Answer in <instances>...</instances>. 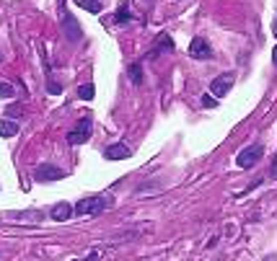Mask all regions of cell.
<instances>
[{
    "label": "cell",
    "mask_w": 277,
    "mask_h": 261,
    "mask_svg": "<svg viewBox=\"0 0 277 261\" xmlns=\"http://www.w3.org/2000/svg\"><path fill=\"white\" fill-rule=\"evenodd\" d=\"M73 207L68 204V202H60V204H55V210H52V220H57V222H65V220H70L73 218Z\"/></svg>",
    "instance_id": "9c48e42d"
},
{
    "label": "cell",
    "mask_w": 277,
    "mask_h": 261,
    "mask_svg": "<svg viewBox=\"0 0 277 261\" xmlns=\"http://www.w3.org/2000/svg\"><path fill=\"white\" fill-rule=\"evenodd\" d=\"M91 137V119H81L73 132H68V145H83Z\"/></svg>",
    "instance_id": "277c9868"
},
{
    "label": "cell",
    "mask_w": 277,
    "mask_h": 261,
    "mask_svg": "<svg viewBox=\"0 0 277 261\" xmlns=\"http://www.w3.org/2000/svg\"><path fill=\"white\" fill-rule=\"evenodd\" d=\"M272 62H274V65H277V47H274V50H272Z\"/></svg>",
    "instance_id": "ac0fdd59"
},
{
    "label": "cell",
    "mask_w": 277,
    "mask_h": 261,
    "mask_svg": "<svg viewBox=\"0 0 277 261\" xmlns=\"http://www.w3.org/2000/svg\"><path fill=\"white\" fill-rule=\"evenodd\" d=\"M19 124H16V122H11V119H6V122H0V134H3V137H16L19 134Z\"/></svg>",
    "instance_id": "30bf717a"
},
{
    "label": "cell",
    "mask_w": 277,
    "mask_h": 261,
    "mask_svg": "<svg viewBox=\"0 0 277 261\" xmlns=\"http://www.w3.org/2000/svg\"><path fill=\"white\" fill-rule=\"evenodd\" d=\"M16 90H13V86H8V83H0V96H6V98H11Z\"/></svg>",
    "instance_id": "9a60e30c"
},
{
    "label": "cell",
    "mask_w": 277,
    "mask_h": 261,
    "mask_svg": "<svg viewBox=\"0 0 277 261\" xmlns=\"http://www.w3.org/2000/svg\"><path fill=\"white\" fill-rule=\"evenodd\" d=\"M269 176H272V178H277V158H274V163H272V171H269Z\"/></svg>",
    "instance_id": "e0dca14e"
},
{
    "label": "cell",
    "mask_w": 277,
    "mask_h": 261,
    "mask_svg": "<svg viewBox=\"0 0 277 261\" xmlns=\"http://www.w3.org/2000/svg\"><path fill=\"white\" fill-rule=\"evenodd\" d=\"M114 21H117V24H127V21H130V10H127L125 6H122V8L117 10V16H114Z\"/></svg>",
    "instance_id": "5bb4252c"
},
{
    "label": "cell",
    "mask_w": 277,
    "mask_h": 261,
    "mask_svg": "<svg viewBox=\"0 0 277 261\" xmlns=\"http://www.w3.org/2000/svg\"><path fill=\"white\" fill-rule=\"evenodd\" d=\"M106 207H109V199L101 196V194H94V196H86L75 204V214H86V218H94V214H101Z\"/></svg>",
    "instance_id": "6da1fadb"
},
{
    "label": "cell",
    "mask_w": 277,
    "mask_h": 261,
    "mask_svg": "<svg viewBox=\"0 0 277 261\" xmlns=\"http://www.w3.org/2000/svg\"><path fill=\"white\" fill-rule=\"evenodd\" d=\"M104 156L109 158V160H125V158H130V156H132V150H130V148H125V145H109Z\"/></svg>",
    "instance_id": "ba28073f"
},
{
    "label": "cell",
    "mask_w": 277,
    "mask_h": 261,
    "mask_svg": "<svg viewBox=\"0 0 277 261\" xmlns=\"http://www.w3.org/2000/svg\"><path fill=\"white\" fill-rule=\"evenodd\" d=\"M189 54H192L194 60H207V57L212 54V50H210V44H207L202 36H197V39H192V44H189Z\"/></svg>",
    "instance_id": "5b68a950"
},
{
    "label": "cell",
    "mask_w": 277,
    "mask_h": 261,
    "mask_svg": "<svg viewBox=\"0 0 277 261\" xmlns=\"http://www.w3.org/2000/svg\"><path fill=\"white\" fill-rule=\"evenodd\" d=\"M230 83H233V75H218V78L210 83L212 96H225V94H228V88H230Z\"/></svg>",
    "instance_id": "52a82bcc"
},
{
    "label": "cell",
    "mask_w": 277,
    "mask_h": 261,
    "mask_svg": "<svg viewBox=\"0 0 277 261\" xmlns=\"http://www.w3.org/2000/svg\"><path fill=\"white\" fill-rule=\"evenodd\" d=\"M202 104H205V106H210V109H215V106H218L215 96H202Z\"/></svg>",
    "instance_id": "2e32d148"
},
{
    "label": "cell",
    "mask_w": 277,
    "mask_h": 261,
    "mask_svg": "<svg viewBox=\"0 0 277 261\" xmlns=\"http://www.w3.org/2000/svg\"><path fill=\"white\" fill-rule=\"evenodd\" d=\"M94 94H96V90H94V86H91V83H86V86H81V88H78V96H81V98H86V101L94 98Z\"/></svg>",
    "instance_id": "4fadbf2b"
},
{
    "label": "cell",
    "mask_w": 277,
    "mask_h": 261,
    "mask_svg": "<svg viewBox=\"0 0 277 261\" xmlns=\"http://www.w3.org/2000/svg\"><path fill=\"white\" fill-rule=\"evenodd\" d=\"M261 152H264V148H261V145L243 148L238 156H236V166H241V168H251V166H256L259 158H261Z\"/></svg>",
    "instance_id": "7a4b0ae2"
},
{
    "label": "cell",
    "mask_w": 277,
    "mask_h": 261,
    "mask_svg": "<svg viewBox=\"0 0 277 261\" xmlns=\"http://www.w3.org/2000/svg\"><path fill=\"white\" fill-rule=\"evenodd\" d=\"M130 78H132V83H143V70H140V62L130 65Z\"/></svg>",
    "instance_id": "7c38bea8"
},
{
    "label": "cell",
    "mask_w": 277,
    "mask_h": 261,
    "mask_svg": "<svg viewBox=\"0 0 277 261\" xmlns=\"http://www.w3.org/2000/svg\"><path fill=\"white\" fill-rule=\"evenodd\" d=\"M63 28H65V36L68 42H81L83 39V32L78 28V21H75L70 13H65V18H63Z\"/></svg>",
    "instance_id": "8992f818"
},
{
    "label": "cell",
    "mask_w": 277,
    "mask_h": 261,
    "mask_svg": "<svg viewBox=\"0 0 277 261\" xmlns=\"http://www.w3.org/2000/svg\"><path fill=\"white\" fill-rule=\"evenodd\" d=\"M75 6L86 8L88 13H101V3H99V0H75Z\"/></svg>",
    "instance_id": "8fae6325"
},
{
    "label": "cell",
    "mask_w": 277,
    "mask_h": 261,
    "mask_svg": "<svg viewBox=\"0 0 277 261\" xmlns=\"http://www.w3.org/2000/svg\"><path fill=\"white\" fill-rule=\"evenodd\" d=\"M34 178L37 181H60L65 178V171L60 166H52V163H42L34 168Z\"/></svg>",
    "instance_id": "3957f363"
},
{
    "label": "cell",
    "mask_w": 277,
    "mask_h": 261,
    "mask_svg": "<svg viewBox=\"0 0 277 261\" xmlns=\"http://www.w3.org/2000/svg\"><path fill=\"white\" fill-rule=\"evenodd\" d=\"M274 32H277V24H274Z\"/></svg>",
    "instance_id": "d6986e66"
}]
</instances>
